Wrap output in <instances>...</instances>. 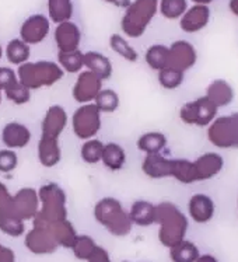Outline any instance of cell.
Masks as SVG:
<instances>
[{
	"label": "cell",
	"instance_id": "2",
	"mask_svg": "<svg viewBox=\"0 0 238 262\" xmlns=\"http://www.w3.org/2000/svg\"><path fill=\"white\" fill-rule=\"evenodd\" d=\"M160 0H132L121 20L123 34L129 38H140L159 13Z\"/></svg>",
	"mask_w": 238,
	"mask_h": 262
},
{
	"label": "cell",
	"instance_id": "17",
	"mask_svg": "<svg viewBox=\"0 0 238 262\" xmlns=\"http://www.w3.org/2000/svg\"><path fill=\"white\" fill-rule=\"evenodd\" d=\"M31 130L28 126L17 121L7 122L2 129V142L7 149H24L31 142Z\"/></svg>",
	"mask_w": 238,
	"mask_h": 262
},
{
	"label": "cell",
	"instance_id": "33",
	"mask_svg": "<svg viewBox=\"0 0 238 262\" xmlns=\"http://www.w3.org/2000/svg\"><path fill=\"white\" fill-rule=\"evenodd\" d=\"M110 48L119 55L122 59H125L127 62H136L139 59V54L136 49L133 48L132 45L129 43L126 38L121 35V34H112L110 37Z\"/></svg>",
	"mask_w": 238,
	"mask_h": 262
},
{
	"label": "cell",
	"instance_id": "29",
	"mask_svg": "<svg viewBox=\"0 0 238 262\" xmlns=\"http://www.w3.org/2000/svg\"><path fill=\"white\" fill-rule=\"evenodd\" d=\"M0 230L10 237H20L26 230V225L24 220L10 208L0 210Z\"/></svg>",
	"mask_w": 238,
	"mask_h": 262
},
{
	"label": "cell",
	"instance_id": "40",
	"mask_svg": "<svg viewBox=\"0 0 238 262\" xmlns=\"http://www.w3.org/2000/svg\"><path fill=\"white\" fill-rule=\"evenodd\" d=\"M95 248H97L95 243L89 235H77V238H76L73 247H72L74 255L79 259H89Z\"/></svg>",
	"mask_w": 238,
	"mask_h": 262
},
{
	"label": "cell",
	"instance_id": "8",
	"mask_svg": "<svg viewBox=\"0 0 238 262\" xmlns=\"http://www.w3.org/2000/svg\"><path fill=\"white\" fill-rule=\"evenodd\" d=\"M219 108L206 96L184 104L180 110L181 121L193 126H209L217 118Z\"/></svg>",
	"mask_w": 238,
	"mask_h": 262
},
{
	"label": "cell",
	"instance_id": "42",
	"mask_svg": "<svg viewBox=\"0 0 238 262\" xmlns=\"http://www.w3.org/2000/svg\"><path fill=\"white\" fill-rule=\"evenodd\" d=\"M18 166V155L13 149L0 150V172L2 174H10Z\"/></svg>",
	"mask_w": 238,
	"mask_h": 262
},
{
	"label": "cell",
	"instance_id": "52",
	"mask_svg": "<svg viewBox=\"0 0 238 262\" xmlns=\"http://www.w3.org/2000/svg\"><path fill=\"white\" fill-rule=\"evenodd\" d=\"M3 247L5 246H2V244H0V251H2V248H3Z\"/></svg>",
	"mask_w": 238,
	"mask_h": 262
},
{
	"label": "cell",
	"instance_id": "46",
	"mask_svg": "<svg viewBox=\"0 0 238 262\" xmlns=\"http://www.w3.org/2000/svg\"><path fill=\"white\" fill-rule=\"evenodd\" d=\"M0 262H16L14 252L11 251L10 248L3 247V248H2V251H0Z\"/></svg>",
	"mask_w": 238,
	"mask_h": 262
},
{
	"label": "cell",
	"instance_id": "12",
	"mask_svg": "<svg viewBox=\"0 0 238 262\" xmlns=\"http://www.w3.org/2000/svg\"><path fill=\"white\" fill-rule=\"evenodd\" d=\"M196 60H198V52L189 41L178 39V41H174L171 43L168 68H172V69L185 73L195 66Z\"/></svg>",
	"mask_w": 238,
	"mask_h": 262
},
{
	"label": "cell",
	"instance_id": "1",
	"mask_svg": "<svg viewBox=\"0 0 238 262\" xmlns=\"http://www.w3.org/2000/svg\"><path fill=\"white\" fill-rule=\"evenodd\" d=\"M18 80L31 91L52 87L63 79L64 70L52 60H37L27 62L17 69Z\"/></svg>",
	"mask_w": 238,
	"mask_h": 262
},
{
	"label": "cell",
	"instance_id": "38",
	"mask_svg": "<svg viewBox=\"0 0 238 262\" xmlns=\"http://www.w3.org/2000/svg\"><path fill=\"white\" fill-rule=\"evenodd\" d=\"M3 94L14 105H24L31 100V90L24 86L20 80H17L16 83H13L11 86L7 87L3 91Z\"/></svg>",
	"mask_w": 238,
	"mask_h": 262
},
{
	"label": "cell",
	"instance_id": "34",
	"mask_svg": "<svg viewBox=\"0 0 238 262\" xmlns=\"http://www.w3.org/2000/svg\"><path fill=\"white\" fill-rule=\"evenodd\" d=\"M104 143L100 139H89L84 140V143L80 147V157L85 164H98L102 159L104 153Z\"/></svg>",
	"mask_w": 238,
	"mask_h": 262
},
{
	"label": "cell",
	"instance_id": "28",
	"mask_svg": "<svg viewBox=\"0 0 238 262\" xmlns=\"http://www.w3.org/2000/svg\"><path fill=\"white\" fill-rule=\"evenodd\" d=\"M144 60L148 64V68L156 72L168 68L169 47L164 43H154L152 47H148L144 54Z\"/></svg>",
	"mask_w": 238,
	"mask_h": 262
},
{
	"label": "cell",
	"instance_id": "37",
	"mask_svg": "<svg viewBox=\"0 0 238 262\" xmlns=\"http://www.w3.org/2000/svg\"><path fill=\"white\" fill-rule=\"evenodd\" d=\"M188 10V0H160L159 11L167 20H180Z\"/></svg>",
	"mask_w": 238,
	"mask_h": 262
},
{
	"label": "cell",
	"instance_id": "44",
	"mask_svg": "<svg viewBox=\"0 0 238 262\" xmlns=\"http://www.w3.org/2000/svg\"><path fill=\"white\" fill-rule=\"evenodd\" d=\"M13 205V195L9 191V188L6 187L5 182L0 181V210L10 209Z\"/></svg>",
	"mask_w": 238,
	"mask_h": 262
},
{
	"label": "cell",
	"instance_id": "19",
	"mask_svg": "<svg viewBox=\"0 0 238 262\" xmlns=\"http://www.w3.org/2000/svg\"><path fill=\"white\" fill-rule=\"evenodd\" d=\"M37 156L39 164L45 168L58 166L62 160V147L59 145V139L41 136L37 145Z\"/></svg>",
	"mask_w": 238,
	"mask_h": 262
},
{
	"label": "cell",
	"instance_id": "25",
	"mask_svg": "<svg viewBox=\"0 0 238 262\" xmlns=\"http://www.w3.org/2000/svg\"><path fill=\"white\" fill-rule=\"evenodd\" d=\"M168 145L167 136L161 132L153 130V132H146L138 139V149L146 155H157L163 153Z\"/></svg>",
	"mask_w": 238,
	"mask_h": 262
},
{
	"label": "cell",
	"instance_id": "18",
	"mask_svg": "<svg viewBox=\"0 0 238 262\" xmlns=\"http://www.w3.org/2000/svg\"><path fill=\"white\" fill-rule=\"evenodd\" d=\"M198 181H206L219 176L224 168V157L216 151H209L199 156L195 161Z\"/></svg>",
	"mask_w": 238,
	"mask_h": 262
},
{
	"label": "cell",
	"instance_id": "27",
	"mask_svg": "<svg viewBox=\"0 0 238 262\" xmlns=\"http://www.w3.org/2000/svg\"><path fill=\"white\" fill-rule=\"evenodd\" d=\"M101 163L111 171H119L126 163V151L121 145H118L115 142H110L104 146Z\"/></svg>",
	"mask_w": 238,
	"mask_h": 262
},
{
	"label": "cell",
	"instance_id": "49",
	"mask_svg": "<svg viewBox=\"0 0 238 262\" xmlns=\"http://www.w3.org/2000/svg\"><path fill=\"white\" fill-rule=\"evenodd\" d=\"M193 2V5H206L209 6L212 3L213 0H192Z\"/></svg>",
	"mask_w": 238,
	"mask_h": 262
},
{
	"label": "cell",
	"instance_id": "24",
	"mask_svg": "<svg viewBox=\"0 0 238 262\" xmlns=\"http://www.w3.org/2000/svg\"><path fill=\"white\" fill-rule=\"evenodd\" d=\"M5 56L9 63L21 66L30 60L31 56V45L24 42L21 38H13L10 39L5 48Z\"/></svg>",
	"mask_w": 238,
	"mask_h": 262
},
{
	"label": "cell",
	"instance_id": "43",
	"mask_svg": "<svg viewBox=\"0 0 238 262\" xmlns=\"http://www.w3.org/2000/svg\"><path fill=\"white\" fill-rule=\"evenodd\" d=\"M18 80V76L14 69L9 66H0V89L5 91L9 86Z\"/></svg>",
	"mask_w": 238,
	"mask_h": 262
},
{
	"label": "cell",
	"instance_id": "31",
	"mask_svg": "<svg viewBox=\"0 0 238 262\" xmlns=\"http://www.w3.org/2000/svg\"><path fill=\"white\" fill-rule=\"evenodd\" d=\"M49 227H51V231H52L58 246L66 247V248H72L73 247L74 241L77 238V233H76L73 225L70 223L69 220H59L56 223L49 225Z\"/></svg>",
	"mask_w": 238,
	"mask_h": 262
},
{
	"label": "cell",
	"instance_id": "9",
	"mask_svg": "<svg viewBox=\"0 0 238 262\" xmlns=\"http://www.w3.org/2000/svg\"><path fill=\"white\" fill-rule=\"evenodd\" d=\"M26 247L28 251L37 255H47L56 251L58 243L53 237L51 227L47 223H42L38 219H34V227L26 235Z\"/></svg>",
	"mask_w": 238,
	"mask_h": 262
},
{
	"label": "cell",
	"instance_id": "35",
	"mask_svg": "<svg viewBox=\"0 0 238 262\" xmlns=\"http://www.w3.org/2000/svg\"><path fill=\"white\" fill-rule=\"evenodd\" d=\"M131 219L140 226H147L153 223L156 219V208L150 202L138 201L132 205L131 209Z\"/></svg>",
	"mask_w": 238,
	"mask_h": 262
},
{
	"label": "cell",
	"instance_id": "6",
	"mask_svg": "<svg viewBox=\"0 0 238 262\" xmlns=\"http://www.w3.org/2000/svg\"><path fill=\"white\" fill-rule=\"evenodd\" d=\"M207 139L219 149H238V113L217 117L207 128Z\"/></svg>",
	"mask_w": 238,
	"mask_h": 262
},
{
	"label": "cell",
	"instance_id": "14",
	"mask_svg": "<svg viewBox=\"0 0 238 262\" xmlns=\"http://www.w3.org/2000/svg\"><path fill=\"white\" fill-rule=\"evenodd\" d=\"M68 122L69 117L66 110L59 104H53L48 108L41 121V136L59 139V136L63 134L68 126Z\"/></svg>",
	"mask_w": 238,
	"mask_h": 262
},
{
	"label": "cell",
	"instance_id": "48",
	"mask_svg": "<svg viewBox=\"0 0 238 262\" xmlns=\"http://www.w3.org/2000/svg\"><path fill=\"white\" fill-rule=\"evenodd\" d=\"M228 7H230V11L233 13L234 16L238 17V0H230L228 2Z\"/></svg>",
	"mask_w": 238,
	"mask_h": 262
},
{
	"label": "cell",
	"instance_id": "13",
	"mask_svg": "<svg viewBox=\"0 0 238 262\" xmlns=\"http://www.w3.org/2000/svg\"><path fill=\"white\" fill-rule=\"evenodd\" d=\"M41 202H39V195L38 191L34 188H21L13 195V205L11 209L16 212L24 222L26 220H34L39 212Z\"/></svg>",
	"mask_w": 238,
	"mask_h": 262
},
{
	"label": "cell",
	"instance_id": "5",
	"mask_svg": "<svg viewBox=\"0 0 238 262\" xmlns=\"http://www.w3.org/2000/svg\"><path fill=\"white\" fill-rule=\"evenodd\" d=\"M156 219H159L163 226L160 237L165 246L180 244L186 230V219L180 209L174 204L163 202L156 208Z\"/></svg>",
	"mask_w": 238,
	"mask_h": 262
},
{
	"label": "cell",
	"instance_id": "21",
	"mask_svg": "<svg viewBox=\"0 0 238 262\" xmlns=\"http://www.w3.org/2000/svg\"><path fill=\"white\" fill-rule=\"evenodd\" d=\"M234 96L233 86L224 79L213 80L206 89V97L217 108L228 107L234 101Z\"/></svg>",
	"mask_w": 238,
	"mask_h": 262
},
{
	"label": "cell",
	"instance_id": "45",
	"mask_svg": "<svg viewBox=\"0 0 238 262\" xmlns=\"http://www.w3.org/2000/svg\"><path fill=\"white\" fill-rule=\"evenodd\" d=\"M89 262H111L110 261V257H108V252L101 248V247H97L94 250V252L91 254V257L87 259Z\"/></svg>",
	"mask_w": 238,
	"mask_h": 262
},
{
	"label": "cell",
	"instance_id": "15",
	"mask_svg": "<svg viewBox=\"0 0 238 262\" xmlns=\"http://www.w3.org/2000/svg\"><path fill=\"white\" fill-rule=\"evenodd\" d=\"M53 39L56 43L58 52H70L77 51L81 42V30L74 21L60 23L56 24L53 31Z\"/></svg>",
	"mask_w": 238,
	"mask_h": 262
},
{
	"label": "cell",
	"instance_id": "10",
	"mask_svg": "<svg viewBox=\"0 0 238 262\" xmlns=\"http://www.w3.org/2000/svg\"><path fill=\"white\" fill-rule=\"evenodd\" d=\"M52 21L49 17L41 13L28 16L20 26V38L28 45H38L44 42L51 32Z\"/></svg>",
	"mask_w": 238,
	"mask_h": 262
},
{
	"label": "cell",
	"instance_id": "4",
	"mask_svg": "<svg viewBox=\"0 0 238 262\" xmlns=\"http://www.w3.org/2000/svg\"><path fill=\"white\" fill-rule=\"evenodd\" d=\"M94 216L98 223L115 235L127 234L132 227L131 216L123 210L121 202L115 198L100 199L95 204Z\"/></svg>",
	"mask_w": 238,
	"mask_h": 262
},
{
	"label": "cell",
	"instance_id": "50",
	"mask_svg": "<svg viewBox=\"0 0 238 262\" xmlns=\"http://www.w3.org/2000/svg\"><path fill=\"white\" fill-rule=\"evenodd\" d=\"M3 55H5V49H3V47L0 45V60H2V58H3Z\"/></svg>",
	"mask_w": 238,
	"mask_h": 262
},
{
	"label": "cell",
	"instance_id": "23",
	"mask_svg": "<svg viewBox=\"0 0 238 262\" xmlns=\"http://www.w3.org/2000/svg\"><path fill=\"white\" fill-rule=\"evenodd\" d=\"M84 68L98 76L101 80H108L114 72L110 58L97 51L84 52Z\"/></svg>",
	"mask_w": 238,
	"mask_h": 262
},
{
	"label": "cell",
	"instance_id": "3",
	"mask_svg": "<svg viewBox=\"0 0 238 262\" xmlns=\"http://www.w3.org/2000/svg\"><path fill=\"white\" fill-rule=\"evenodd\" d=\"M41 208L35 216L42 223L52 225L59 220L68 219V209H66V192L56 182H47L38 189Z\"/></svg>",
	"mask_w": 238,
	"mask_h": 262
},
{
	"label": "cell",
	"instance_id": "7",
	"mask_svg": "<svg viewBox=\"0 0 238 262\" xmlns=\"http://www.w3.org/2000/svg\"><path fill=\"white\" fill-rule=\"evenodd\" d=\"M101 113L94 102L81 104L72 115V129L76 138L80 140H89L95 138L102 126Z\"/></svg>",
	"mask_w": 238,
	"mask_h": 262
},
{
	"label": "cell",
	"instance_id": "20",
	"mask_svg": "<svg viewBox=\"0 0 238 262\" xmlns=\"http://www.w3.org/2000/svg\"><path fill=\"white\" fill-rule=\"evenodd\" d=\"M171 167H172V159L165 157L163 153L146 155L142 163V171L148 178L160 180V178L171 177Z\"/></svg>",
	"mask_w": 238,
	"mask_h": 262
},
{
	"label": "cell",
	"instance_id": "41",
	"mask_svg": "<svg viewBox=\"0 0 238 262\" xmlns=\"http://www.w3.org/2000/svg\"><path fill=\"white\" fill-rule=\"evenodd\" d=\"M171 255L175 262H195L198 258V250L193 244L181 241L180 244L174 246Z\"/></svg>",
	"mask_w": 238,
	"mask_h": 262
},
{
	"label": "cell",
	"instance_id": "30",
	"mask_svg": "<svg viewBox=\"0 0 238 262\" xmlns=\"http://www.w3.org/2000/svg\"><path fill=\"white\" fill-rule=\"evenodd\" d=\"M171 177L181 184H193L198 181L195 163L188 159H172Z\"/></svg>",
	"mask_w": 238,
	"mask_h": 262
},
{
	"label": "cell",
	"instance_id": "39",
	"mask_svg": "<svg viewBox=\"0 0 238 262\" xmlns=\"http://www.w3.org/2000/svg\"><path fill=\"white\" fill-rule=\"evenodd\" d=\"M160 86L165 90H175L182 86L184 83V73L172 68H165L159 72Z\"/></svg>",
	"mask_w": 238,
	"mask_h": 262
},
{
	"label": "cell",
	"instance_id": "22",
	"mask_svg": "<svg viewBox=\"0 0 238 262\" xmlns=\"http://www.w3.org/2000/svg\"><path fill=\"white\" fill-rule=\"evenodd\" d=\"M190 217L198 223H205L213 217L214 213V204L210 196L205 193H196L189 199Z\"/></svg>",
	"mask_w": 238,
	"mask_h": 262
},
{
	"label": "cell",
	"instance_id": "36",
	"mask_svg": "<svg viewBox=\"0 0 238 262\" xmlns=\"http://www.w3.org/2000/svg\"><path fill=\"white\" fill-rule=\"evenodd\" d=\"M94 104L98 107L102 114H112L117 111L121 104L119 96L115 90L112 89H102L95 97Z\"/></svg>",
	"mask_w": 238,
	"mask_h": 262
},
{
	"label": "cell",
	"instance_id": "16",
	"mask_svg": "<svg viewBox=\"0 0 238 262\" xmlns=\"http://www.w3.org/2000/svg\"><path fill=\"white\" fill-rule=\"evenodd\" d=\"M210 9L206 5H193L188 7L184 16L180 18V27L184 32L195 34L207 27L210 21Z\"/></svg>",
	"mask_w": 238,
	"mask_h": 262
},
{
	"label": "cell",
	"instance_id": "51",
	"mask_svg": "<svg viewBox=\"0 0 238 262\" xmlns=\"http://www.w3.org/2000/svg\"><path fill=\"white\" fill-rule=\"evenodd\" d=\"M3 96H5V94H3V90L0 89V105H2V101H3Z\"/></svg>",
	"mask_w": 238,
	"mask_h": 262
},
{
	"label": "cell",
	"instance_id": "32",
	"mask_svg": "<svg viewBox=\"0 0 238 262\" xmlns=\"http://www.w3.org/2000/svg\"><path fill=\"white\" fill-rule=\"evenodd\" d=\"M58 63L66 73H80L84 68V52H81L80 49L70 52H58Z\"/></svg>",
	"mask_w": 238,
	"mask_h": 262
},
{
	"label": "cell",
	"instance_id": "47",
	"mask_svg": "<svg viewBox=\"0 0 238 262\" xmlns=\"http://www.w3.org/2000/svg\"><path fill=\"white\" fill-rule=\"evenodd\" d=\"M102 2H105L108 5L117 7V9H123V10H126L127 7L131 6V3H132V0H102Z\"/></svg>",
	"mask_w": 238,
	"mask_h": 262
},
{
	"label": "cell",
	"instance_id": "11",
	"mask_svg": "<svg viewBox=\"0 0 238 262\" xmlns=\"http://www.w3.org/2000/svg\"><path fill=\"white\" fill-rule=\"evenodd\" d=\"M102 81L104 80H101L98 76L94 75L90 70L85 69L80 72L72 89L74 101L79 102L80 105L94 102L95 97L102 90Z\"/></svg>",
	"mask_w": 238,
	"mask_h": 262
},
{
	"label": "cell",
	"instance_id": "26",
	"mask_svg": "<svg viewBox=\"0 0 238 262\" xmlns=\"http://www.w3.org/2000/svg\"><path fill=\"white\" fill-rule=\"evenodd\" d=\"M48 17L53 24L69 21L73 18V0H47Z\"/></svg>",
	"mask_w": 238,
	"mask_h": 262
}]
</instances>
